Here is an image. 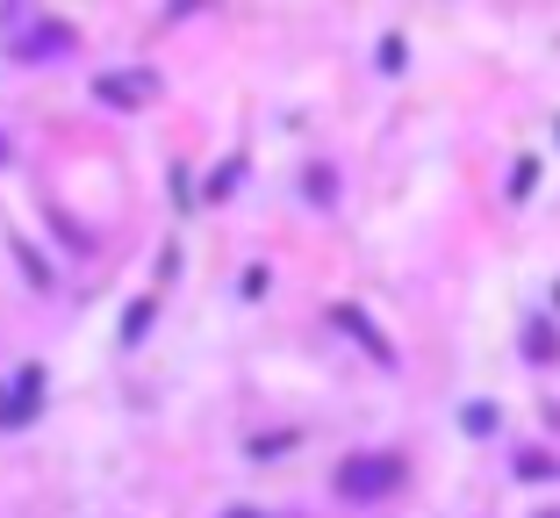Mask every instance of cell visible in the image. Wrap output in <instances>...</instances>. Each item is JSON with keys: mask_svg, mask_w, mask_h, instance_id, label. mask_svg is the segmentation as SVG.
I'll return each mask as SVG.
<instances>
[{"mask_svg": "<svg viewBox=\"0 0 560 518\" xmlns=\"http://www.w3.org/2000/svg\"><path fill=\"white\" fill-rule=\"evenodd\" d=\"M381 72H402V36H381Z\"/></svg>", "mask_w": 560, "mask_h": 518, "instance_id": "obj_5", "label": "cell"}, {"mask_svg": "<svg viewBox=\"0 0 560 518\" xmlns=\"http://www.w3.org/2000/svg\"><path fill=\"white\" fill-rule=\"evenodd\" d=\"M460 425H467V433H495V411H489V403H467Z\"/></svg>", "mask_w": 560, "mask_h": 518, "instance_id": "obj_2", "label": "cell"}, {"mask_svg": "<svg viewBox=\"0 0 560 518\" xmlns=\"http://www.w3.org/2000/svg\"><path fill=\"white\" fill-rule=\"evenodd\" d=\"M525 353H532V360H553V353H560L553 346V324H532V346Z\"/></svg>", "mask_w": 560, "mask_h": 518, "instance_id": "obj_3", "label": "cell"}, {"mask_svg": "<svg viewBox=\"0 0 560 518\" xmlns=\"http://www.w3.org/2000/svg\"><path fill=\"white\" fill-rule=\"evenodd\" d=\"M553 469H560L553 453H517V475H553Z\"/></svg>", "mask_w": 560, "mask_h": 518, "instance_id": "obj_4", "label": "cell"}, {"mask_svg": "<svg viewBox=\"0 0 560 518\" xmlns=\"http://www.w3.org/2000/svg\"><path fill=\"white\" fill-rule=\"evenodd\" d=\"M231 518H266V511H245V504H237V511H231Z\"/></svg>", "mask_w": 560, "mask_h": 518, "instance_id": "obj_6", "label": "cell"}, {"mask_svg": "<svg viewBox=\"0 0 560 518\" xmlns=\"http://www.w3.org/2000/svg\"><path fill=\"white\" fill-rule=\"evenodd\" d=\"M546 518H560V511H546Z\"/></svg>", "mask_w": 560, "mask_h": 518, "instance_id": "obj_7", "label": "cell"}, {"mask_svg": "<svg viewBox=\"0 0 560 518\" xmlns=\"http://www.w3.org/2000/svg\"><path fill=\"white\" fill-rule=\"evenodd\" d=\"M338 490H346L352 504L388 497V490H402V461H396V453H352L346 469H338Z\"/></svg>", "mask_w": 560, "mask_h": 518, "instance_id": "obj_1", "label": "cell"}]
</instances>
